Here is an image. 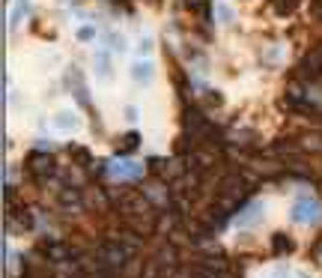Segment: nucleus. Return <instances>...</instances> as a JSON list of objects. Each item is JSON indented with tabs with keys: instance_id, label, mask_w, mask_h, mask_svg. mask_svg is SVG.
I'll list each match as a JSON object with an SVG mask.
<instances>
[{
	"instance_id": "nucleus-1",
	"label": "nucleus",
	"mask_w": 322,
	"mask_h": 278,
	"mask_svg": "<svg viewBox=\"0 0 322 278\" xmlns=\"http://www.w3.org/2000/svg\"><path fill=\"white\" fill-rule=\"evenodd\" d=\"M81 126H84V120L75 108H57L51 114V129L60 135H75V132H81Z\"/></svg>"
},
{
	"instance_id": "nucleus-2",
	"label": "nucleus",
	"mask_w": 322,
	"mask_h": 278,
	"mask_svg": "<svg viewBox=\"0 0 322 278\" xmlns=\"http://www.w3.org/2000/svg\"><path fill=\"white\" fill-rule=\"evenodd\" d=\"M319 201L313 197V194H298L295 197V204H292V222H298V225H313L316 219H319Z\"/></svg>"
},
{
	"instance_id": "nucleus-3",
	"label": "nucleus",
	"mask_w": 322,
	"mask_h": 278,
	"mask_svg": "<svg viewBox=\"0 0 322 278\" xmlns=\"http://www.w3.org/2000/svg\"><path fill=\"white\" fill-rule=\"evenodd\" d=\"M128 78L140 84V87H146V84H153L155 81V60L153 57H132V63H128Z\"/></svg>"
},
{
	"instance_id": "nucleus-4",
	"label": "nucleus",
	"mask_w": 322,
	"mask_h": 278,
	"mask_svg": "<svg viewBox=\"0 0 322 278\" xmlns=\"http://www.w3.org/2000/svg\"><path fill=\"white\" fill-rule=\"evenodd\" d=\"M93 78H96L99 84H104V81L114 78V51H111L108 45L96 48V54H93Z\"/></svg>"
},
{
	"instance_id": "nucleus-5",
	"label": "nucleus",
	"mask_w": 322,
	"mask_h": 278,
	"mask_svg": "<svg viewBox=\"0 0 322 278\" xmlns=\"http://www.w3.org/2000/svg\"><path fill=\"white\" fill-rule=\"evenodd\" d=\"M143 174V165L137 158H111L108 162V176L111 180H132Z\"/></svg>"
},
{
	"instance_id": "nucleus-6",
	"label": "nucleus",
	"mask_w": 322,
	"mask_h": 278,
	"mask_svg": "<svg viewBox=\"0 0 322 278\" xmlns=\"http://www.w3.org/2000/svg\"><path fill=\"white\" fill-rule=\"evenodd\" d=\"M30 12H33V0H12V6H9V27L12 30L21 27Z\"/></svg>"
},
{
	"instance_id": "nucleus-7",
	"label": "nucleus",
	"mask_w": 322,
	"mask_h": 278,
	"mask_svg": "<svg viewBox=\"0 0 322 278\" xmlns=\"http://www.w3.org/2000/svg\"><path fill=\"white\" fill-rule=\"evenodd\" d=\"M104 45H108L111 51L122 54V51H128V36L122 33L119 27H114V30H108V36H104Z\"/></svg>"
},
{
	"instance_id": "nucleus-8",
	"label": "nucleus",
	"mask_w": 322,
	"mask_h": 278,
	"mask_svg": "<svg viewBox=\"0 0 322 278\" xmlns=\"http://www.w3.org/2000/svg\"><path fill=\"white\" fill-rule=\"evenodd\" d=\"M263 222V201H256V204H251V207L245 209L242 215L236 219L239 227H248V225H260Z\"/></svg>"
},
{
	"instance_id": "nucleus-9",
	"label": "nucleus",
	"mask_w": 322,
	"mask_h": 278,
	"mask_svg": "<svg viewBox=\"0 0 322 278\" xmlns=\"http://www.w3.org/2000/svg\"><path fill=\"white\" fill-rule=\"evenodd\" d=\"M215 18H218L221 27H230V24L236 21V12H233V6H230V3L218 0V3H215Z\"/></svg>"
},
{
	"instance_id": "nucleus-10",
	"label": "nucleus",
	"mask_w": 322,
	"mask_h": 278,
	"mask_svg": "<svg viewBox=\"0 0 322 278\" xmlns=\"http://www.w3.org/2000/svg\"><path fill=\"white\" fill-rule=\"evenodd\" d=\"M155 54V39L149 33H143L135 42V57H153Z\"/></svg>"
},
{
	"instance_id": "nucleus-11",
	"label": "nucleus",
	"mask_w": 322,
	"mask_h": 278,
	"mask_svg": "<svg viewBox=\"0 0 322 278\" xmlns=\"http://www.w3.org/2000/svg\"><path fill=\"white\" fill-rule=\"evenodd\" d=\"M96 36H99V27H96V24H78V30H75V39H78L81 45L96 42Z\"/></svg>"
},
{
	"instance_id": "nucleus-12",
	"label": "nucleus",
	"mask_w": 322,
	"mask_h": 278,
	"mask_svg": "<svg viewBox=\"0 0 322 278\" xmlns=\"http://www.w3.org/2000/svg\"><path fill=\"white\" fill-rule=\"evenodd\" d=\"M122 114H125V120H128V123L140 120V108H137V105H125V111H122Z\"/></svg>"
}]
</instances>
